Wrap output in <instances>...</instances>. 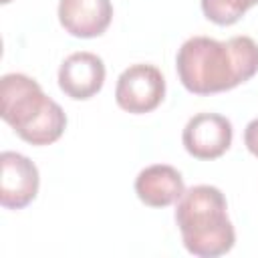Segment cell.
I'll use <instances>...</instances> for the list:
<instances>
[{
	"mask_svg": "<svg viewBox=\"0 0 258 258\" xmlns=\"http://www.w3.org/2000/svg\"><path fill=\"white\" fill-rule=\"evenodd\" d=\"M185 191L181 173L165 163H155L139 171L135 177V194L149 208H167Z\"/></svg>",
	"mask_w": 258,
	"mask_h": 258,
	"instance_id": "obj_9",
	"label": "cell"
},
{
	"mask_svg": "<svg viewBox=\"0 0 258 258\" xmlns=\"http://www.w3.org/2000/svg\"><path fill=\"white\" fill-rule=\"evenodd\" d=\"M181 141L196 159H216L232 145V123L218 113H198L185 123Z\"/></svg>",
	"mask_w": 258,
	"mask_h": 258,
	"instance_id": "obj_5",
	"label": "cell"
},
{
	"mask_svg": "<svg viewBox=\"0 0 258 258\" xmlns=\"http://www.w3.org/2000/svg\"><path fill=\"white\" fill-rule=\"evenodd\" d=\"M0 115L20 139L32 145L54 143L67 127L62 107L46 97L34 79L22 73H8L2 77Z\"/></svg>",
	"mask_w": 258,
	"mask_h": 258,
	"instance_id": "obj_2",
	"label": "cell"
},
{
	"mask_svg": "<svg viewBox=\"0 0 258 258\" xmlns=\"http://www.w3.org/2000/svg\"><path fill=\"white\" fill-rule=\"evenodd\" d=\"M244 145L252 155L258 157V117L252 119L244 129Z\"/></svg>",
	"mask_w": 258,
	"mask_h": 258,
	"instance_id": "obj_11",
	"label": "cell"
},
{
	"mask_svg": "<svg viewBox=\"0 0 258 258\" xmlns=\"http://www.w3.org/2000/svg\"><path fill=\"white\" fill-rule=\"evenodd\" d=\"M103 83H105V64L103 58L97 56L95 52H87V50L73 52L62 60L58 69V87L67 97L75 101L91 99L101 91Z\"/></svg>",
	"mask_w": 258,
	"mask_h": 258,
	"instance_id": "obj_7",
	"label": "cell"
},
{
	"mask_svg": "<svg viewBox=\"0 0 258 258\" xmlns=\"http://www.w3.org/2000/svg\"><path fill=\"white\" fill-rule=\"evenodd\" d=\"M175 69L189 93L230 91L258 73V42L250 36H232L228 40L191 36L179 46Z\"/></svg>",
	"mask_w": 258,
	"mask_h": 258,
	"instance_id": "obj_1",
	"label": "cell"
},
{
	"mask_svg": "<svg viewBox=\"0 0 258 258\" xmlns=\"http://www.w3.org/2000/svg\"><path fill=\"white\" fill-rule=\"evenodd\" d=\"M0 204L8 210L26 208L38 194V169L22 153L2 151L0 155Z\"/></svg>",
	"mask_w": 258,
	"mask_h": 258,
	"instance_id": "obj_6",
	"label": "cell"
},
{
	"mask_svg": "<svg viewBox=\"0 0 258 258\" xmlns=\"http://www.w3.org/2000/svg\"><path fill=\"white\" fill-rule=\"evenodd\" d=\"M8 2H10V0H2V4H8Z\"/></svg>",
	"mask_w": 258,
	"mask_h": 258,
	"instance_id": "obj_12",
	"label": "cell"
},
{
	"mask_svg": "<svg viewBox=\"0 0 258 258\" xmlns=\"http://www.w3.org/2000/svg\"><path fill=\"white\" fill-rule=\"evenodd\" d=\"M60 26L77 38L101 36L113 20L111 0H60Z\"/></svg>",
	"mask_w": 258,
	"mask_h": 258,
	"instance_id": "obj_8",
	"label": "cell"
},
{
	"mask_svg": "<svg viewBox=\"0 0 258 258\" xmlns=\"http://www.w3.org/2000/svg\"><path fill=\"white\" fill-rule=\"evenodd\" d=\"M224 194L214 185H194L177 200L175 224L183 246L200 258H216L234 248L236 232Z\"/></svg>",
	"mask_w": 258,
	"mask_h": 258,
	"instance_id": "obj_3",
	"label": "cell"
},
{
	"mask_svg": "<svg viewBox=\"0 0 258 258\" xmlns=\"http://www.w3.org/2000/svg\"><path fill=\"white\" fill-rule=\"evenodd\" d=\"M165 95V79L161 71L153 64L137 62L127 67L115 87V101L117 105L133 115L149 113L159 107Z\"/></svg>",
	"mask_w": 258,
	"mask_h": 258,
	"instance_id": "obj_4",
	"label": "cell"
},
{
	"mask_svg": "<svg viewBox=\"0 0 258 258\" xmlns=\"http://www.w3.org/2000/svg\"><path fill=\"white\" fill-rule=\"evenodd\" d=\"M254 4H258V0H202V12L214 24L230 26L238 22Z\"/></svg>",
	"mask_w": 258,
	"mask_h": 258,
	"instance_id": "obj_10",
	"label": "cell"
}]
</instances>
